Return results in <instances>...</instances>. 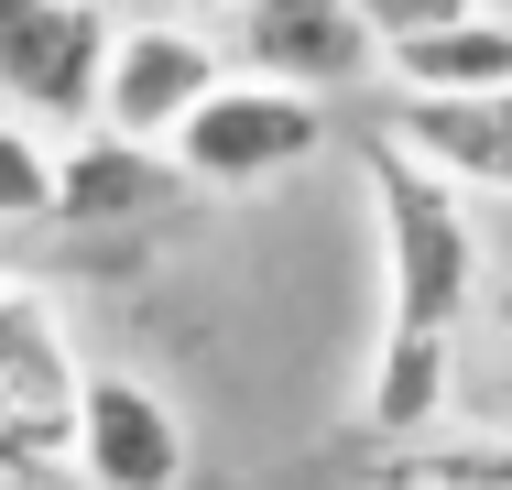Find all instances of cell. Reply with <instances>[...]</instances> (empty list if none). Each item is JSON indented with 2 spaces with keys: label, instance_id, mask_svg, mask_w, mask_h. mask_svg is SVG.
I'll use <instances>...</instances> for the list:
<instances>
[{
  "label": "cell",
  "instance_id": "8992f818",
  "mask_svg": "<svg viewBox=\"0 0 512 490\" xmlns=\"http://www.w3.org/2000/svg\"><path fill=\"white\" fill-rule=\"evenodd\" d=\"M77 392H88V360H77L66 305L33 284V273H0V403L22 414V436L66 480H77Z\"/></svg>",
  "mask_w": 512,
  "mask_h": 490
},
{
  "label": "cell",
  "instance_id": "7c38bea8",
  "mask_svg": "<svg viewBox=\"0 0 512 490\" xmlns=\"http://www.w3.org/2000/svg\"><path fill=\"white\" fill-rule=\"evenodd\" d=\"M33 218H55V131L0 109V229H33Z\"/></svg>",
  "mask_w": 512,
  "mask_h": 490
},
{
  "label": "cell",
  "instance_id": "ba28073f",
  "mask_svg": "<svg viewBox=\"0 0 512 490\" xmlns=\"http://www.w3.org/2000/svg\"><path fill=\"white\" fill-rule=\"evenodd\" d=\"M175 196H186V164L164 142H131L109 120L55 142V218L66 229H153Z\"/></svg>",
  "mask_w": 512,
  "mask_h": 490
},
{
  "label": "cell",
  "instance_id": "2e32d148",
  "mask_svg": "<svg viewBox=\"0 0 512 490\" xmlns=\"http://www.w3.org/2000/svg\"><path fill=\"white\" fill-rule=\"evenodd\" d=\"M175 11H186V22H207V33H218V22L240 11V0H175Z\"/></svg>",
  "mask_w": 512,
  "mask_h": 490
},
{
  "label": "cell",
  "instance_id": "6da1fadb",
  "mask_svg": "<svg viewBox=\"0 0 512 490\" xmlns=\"http://www.w3.org/2000/svg\"><path fill=\"white\" fill-rule=\"evenodd\" d=\"M360 175H371V229H382V327H447V338H458V316L480 305L469 186H447L393 131H371Z\"/></svg>",
  "mask_w": 512,
  "mask_h": 490
},
{
  "label": "cell",
  "instance_id": "e0dca14e",
  "mask_svg": "<svg viewBox=\"0 0 512 490\" xmlns=\"http://www.w3.org/2000/svg\"><path fill=\"white\" fill-rule=\"evenodd\" d=\"M371 490H414V480H371Z\"/></svg>",
  "mask_w": 512,
  "mask_h": 490
},
{
  "label": "cell",
  "instance_id": "4fadbf2b",
  "mask_svg": "<svg viewBox=\"0 0 512 490\" xmlns=\"http://www.w3.org/2000/svg\"><path fill=\"white\" fill-rule=\"evenodd\" d=\"M44 480H66V469H55V458L22 436V414L0 403V490H44Z\"/></svg>",
  "mask_w": 512,
  "mask_h": 490
},
{
  "label": "cell",
  "instance_id": "30bf717a",
  "mask_svg": "<svg viewBox=\"0 0 512 490\" xmlns=\"http://www.w3.org/2000/svg\"><path fill=\"white\" fill-rule=\"evenodd\" d=\"M382 131L425 153L447 186L469 196H512V88H469V98H393Z\"/></svg>",
  "mask_w": 512,
  "mask_h": 490
},
{
  "label": "cell",
  "instance_id": "7a4b0ae2",
  "mask_svg": "<svg viewBox=\"0 0 512 490\" xmlns=\"http://www.w3.org/2000/svg\"><path fill=\"white\" fill-rule=\"evenodd\" d=\"M327 153V98L306 88H273V77H218L207 109L175 131V164H186V186H218V196H251V186H284L295 164Z\"/></svg>",
  "mask_w": 512,
  "mask_h": 490
},
{
  "label": "cell",
  "instance_id": "5bb4252c",
  "mask_svg": "<svg viewBox=\"0 0 512 490\" xmlns=\"http://www.w3.org/2000/svg\"><path fill=\"white\" fill-rule=\"evenodd\" d=\"M458 11H480V0H360V22L393 44V33H425V22H458Z\"/></svg>",
  "mask_w": 512,
  "mask_h": 490
},
{
  "label": "cell",
  "instance_id": "277c9868",
  "mask_svg": "<svg viewBox=\"0 0 512 490\" xmlns=\"http://www.w3.org/2000/svg\"><path fill=\"white\" fill-rule=\"evenodd\" d=\"M218 77H229V44H218L207 22H186V11H142V22L109 33L99 120H109V131H131V142H164V153H175V131L207 109Z\"/></svg>",
  "mask_w": 512,
  "mask_h": 490
},
{
  "label": "cell",
  "instance_id": "3957f363",
  "mask_svg": "<svg viewBox=\"0 0 512 490\" xmlns=\"http://www.w3.org/2000/svg\"><path fill=\"white\" fill-rule=\"evenodd\" d=\"M109 0H0V109L33 131H88L109 77Z\"/></svg>",
  "mask_w": 512,
  "mask_h": 490
},
{
  "label": "cell",
  "instance_id": "8fae6325",
  "mask_svg": "<svg viewBox=\"0 0 512 490\" xmlns=\"http://www.w3.org/2000/svg\"><path fill=\"white\" fill-rule=\"evenodd\" d=\"M382 88L393 98H469V88H512V11H458L382 44Z\"/></svg>",
  "mask_w": 512,
  "mask_h": 490
},
{
  "label": "cell",
  "instance_id": "52a82bcc",
  "mask_svg": "<svg viewBox=\"0 0 512 490\" xmlns=\"http://www.w3.org/2000/svg\"><path fill=\"white\" fill-rule=\"evenodd\" d=\"M197 436L175 414V392H153L142 371H88L77 392V480L88 490H186Z\"/></svg>",
  "mask_w": 512,
  "mask_h": 490
},
{
  "label": "cell",
  "instance_id": "9a60e30c",
  "mask_svg": "<svg viewBox=\"0 0 512 490\" xmlns=\"http://www.w3.org/2000/svg\"><path fill=\"white\" fill-rule=\"evenodd\" d=\"M491 425H512V349H502V371H491Z\"/></svg>",
  "mask_w": 512,
  "mask_h": 490
},
{
  "label": "cell",
  "instance_id": "5b68a950",
  "mask_svg": "<svg viewBox=\"0 0 512 490\" xmlns=\"http://www.w3.org/2000/svg\"><path fill=\"white\" fill-rule=\"evenodd\" d=\"M218 44L240 77H273V88H306V98L382 88V33L360 22V0H240L218 22Z\"/></svg>",
  "mask_w": 512,
  "mask_h": 490
},
{
  "label": "cell",
  "instance_id": "9c48e42d",
  "mask_svg": "<svg viewBox=\"0 0 512 490\" xmlns=\"http://www.w3.org/2000/svg\"><path fill=\"white\" fill-rule=\"evenodd\" d=\"M436 425H458V338L447 327H382V349L360 371V436L414 447Z\"/></svg>",
  "mask_w": 512,
  "mask_h": 490
}]
</instances>
